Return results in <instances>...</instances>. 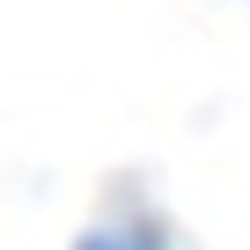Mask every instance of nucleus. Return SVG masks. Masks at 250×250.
Instances as JSON below:
<instances>
[{"label":"nucleus","mask_w":250,"mask_h":250,"mask_svg":"<svg viewBox=\"0 0 250 250\" xmlns=\"http://www.w3.org/2000/svg\"><path fill=\"white\" fill-rule=\"evenodd\" d=\"M74 250H169V228H162V213H147V206H118L110 221L81 228Z\"/></svg>","instance_id":"nucleus-1"}]
</instances>
